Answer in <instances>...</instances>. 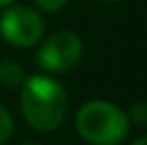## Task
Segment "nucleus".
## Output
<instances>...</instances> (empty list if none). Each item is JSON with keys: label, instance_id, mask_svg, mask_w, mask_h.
Instances as JSON below:
<instances>
[{"label": "nucleus", "instance_id": "9d476101", "mask_svg": "<svg viewBox=\"0 0 147 145\" xmlns=\"http://www.w3.org/2000/svg\"><path fill=\"white\" fill-rule=\"evenodd\" d=\"M26 145H34V143H26Z\"/></svg>", "mask_w": 147, "mask_h": 145}, {"label": "nucleus", "instance_id": "1a4fd4ad", "mask_svg": "<svg viewBox=\"0 0 147 145\" xmlns=\"http://www.w3.org/2000/svg\"><path fill=\"white\" fill-rule=\"evenodd\" d=\"M13 0H0V7H7V4H11Z\"/></svg>", "mask_w": 147, "mask_h": 145}, {"label": "nucleus", "instance_id": "20e7f679", "mask_svg": "<svg viewBox=\"0 0 147 145\" xmlns=\"http://www.w3.org/2000/svg\"><path fill=\"white\" fill-rule=\"evenodd\" d=\"M83 45L73 32H58L49 36L38 49V64L51 73H64L79 62Z\"/></svg>", "mask_w": 147, "mask_h": 145}, {"label": "nucleus", "instance_id": "9b49d317", "mask_svg": "<svg viewBox=\"0 0 147 145\" xmlns=\"http://www.w3.org/2000/svg\"><path fill=\"white\" fill-rule=\"evenodd\" d=\"M107 2H113V0H107Z\"/></svg>", "mask_w": 147, "mask_h": 145}, {"label": "nucleus", "instance_id": "f257e3e1", "mask_svg": "<svg viewBox=\"0 0 147 145\" xmlns=\"http://www.w3.org/2000/svg\"><path fill=\"white\" fill-rule=\"evenodd\" d=\"M68 98L55 79L34 75L22 83V109L30 126L40 132L55 130L64 122Z\"/></svg>", "mask_w": 147, "mask_h": 145}, {"label": "nucleus", "instance_id": "f03ea898", "mask_svg": "<svg viewBox=\"0 0 147 145\" xmlns=\"http://www.w3.org/2000/svg\"><path fill=\"white\" fill-rule=\"evenodd\" d=\"M77 130L94 145H117L128 134V117L111 103H88L77 113Z\"/></svg>", "mask_w": 147, "mask_h": 145}, {"label": "nucleus", "instance_id": "423d86ee", "mask_svg": "<svg viewBox=\"0 0 147 145\" xmlns=\"http://www.w3.org/2000/svg\"><path fill=\"white\" fill-rule=\"evenodd\" d=\"M11 132H13V119H11L7 109L0 107V145L11 137Z\"/></svg>", "mask_w": 147, "mask_h": 145}, {"label": "nucleus", "instance_id": "39448f33", "mask_svg": "<svg viewBox=\"0 0 147 145\" xmlns=\"http://www.w3.org/2000/svg\"><path fill=\"white\" fill-rule=\"evenodd\" d=\"M0 81L9 88H17L19 83H24V71L17 62L7 60V62L0 64Z\"/></svg>", "mask_w": 147, "mask_h": 145}, {"label": "nucleus", "instance_id": "7ed1b4c3", "mask_svg": "<svg viewBox=\"0 0 147 145\" xmlns=\"http://www.w3.org/2000/svg\"><path fill=\"white\" fill-rule=\"evenodd\" d=\"M0 30L4 38L15 47H30L36 45L43 36V19L30 7H13L2 13Z\"/></svg>", "mask_w": 147, "mask_h": 145}, {"label": "nucleus", "instance_id": "0eeeda50", "mask_svg": "<svg viewBox=\"0 0 147 145\" xmlns=\"http://www.w3.org/2000/svg\"><path fill=\"white\" fill-rule=\"evenodd\" d=\"M34 2L38 4L43 11H49V13H53V11H60V9L64 7V4L68 2V0H34Z\"/></svg>", "mask_w": 147, "mask_h": 145}, {"label": "nucleus", "instance_id": "6e6552de", "mask_svg": "<svg viewBox=\"0 0 147 145\" xmlns=\"http://www.w3.org/2000/svg\"><path fill=\"white\" fill-rule=\"evenodd\" d=\"M132 145H147V137H143V139H136V141H134Z\"/></svg>", "mask_w": 147, "mask_h": 145}]
</instances>
